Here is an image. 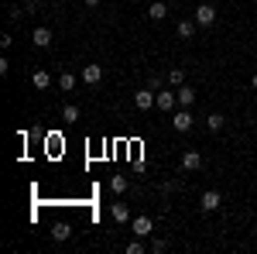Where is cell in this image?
I'll list each match as a JSON object with an SVG mask.
<instances>
[{
  "mask_svg": "<svg viewBox=\"0 0 257 254\" xmlns=\"http://www.w3.org/2000/svg\"><path fill=\"white\" fill-rule=\"evenodd\" d=\"M223 124H226V117H223V114H209V117H206V127H209V134H216Z\"/></svg>",
  "mask_w": 257,
  "mask_h": 254,
  "instance_id": "obj_18",
  "label": "cell"
},
{
  "mask_svg": "<svg viewBox=\"0 0 257 254\" xmlns=\"http://www.w3.org/2000/svg\"><path fill=\"white\" fill-rule=\"evenodd\" d=\"M110 216H113L117 223H127V220H131V210H127L123 203H113V206H110Z\"/></svg>",
  "mask_w": 257,
  "mask_h": 254,
  "instance_id": "obj_14",
  "label": "cell"
},
{
  "mask_svg": "<svg viewBox=\"0 0 257 254\" xmlns=\"http://www.w3.org/2000/svg\"><path fill=\"white\" fill-rule=\"evenodd\" d=\"M127 186H131V182H127V176H113L110 179V189H113V193H127Z\"/></svg>",
  "mask_w": 257,
  "mask_h": 254,
  "instance_id": "obj_19",
  "label": "cell"
},
{
  "mask_svg": "<svg viewBox=\"0 0 257 254\" xmlns=\"http://www.w3.org/2000/svg\"><path fill=\"white\" fill-rule=\"evenodd\" d=\"M155 103H158V93H155L151 86H144V90L134 93V107H138V110H151Z\"/></svg>",
  "mask_w": 257,
  "mask_h": 254,
  "instance_id": "obj_2",
  "label": "cell"
},
{
  "mask_svg": "<svg viewBox=\"0 0 257 254\" xmlns=\"http://www.w3.org/2000/svg\"><path fill=\"white\" fill-rule=\"evenodd\" d=\"M24 14H28V7H7V18L11 21H21Z\"/></svg>",
  "mask_w": 257,
  "mask_h": 254,
  "instance_id": "obj_22",
  "label": "cell"
},
{
  "mask_svg": "<svg viewBox=\"0 0 257 254\" xmlns=\"http://www.w3.org/2000/svg\"><path fill=\"white\" fill-rule=\"evenodd\" d=\"M219 203H223V196L216 189H209V193H202V199H199V210L202 213H213V210H219Z\"/></svg>",
  "mask_w": 257,
  "mask_h": 254,
  "instance_id": "obj_5",
  "label": "cell"
},
{
  "mask_svg": "<svg viewBox=\"0 0 257 254\" xmlns=\"http://www.w3.org/2000/svg\"><path fill=\"white\" fill-rule=\"evenodd\" d=\"M131 234L134 237H151L155 234V220H151V216H134V220H131Z\"/></svg>",
  "mask_w": 257,
  "mask_h": 254,
  "instance_id": "obj_1",
  "label": "cell"
},
{
  "mask_svg": "<svg viewBox=\"0 0 257 254\" xmlns=\"http://www.w3.org/2000/svg\"><path fill=\"white\" fill-rule=\"evenodd\" d=\"M148 18H151V21H165V18H168V7H165V0H155V4L148 7Z\"/></svg>",
  "mask_w": 257,
  "mask_h": 254,
  "instance_id": "obj_13",
  "label": "cell"
},
{
  "mask_svg": "<svg viewBox=\"0 0 257 254\" xmlns=\"http://www.w3.org/2000/svg\"><path fill=\"white\" fill-rule=\"evenodd\" d=\"M148 247H144V237H134L131 244H127V254H144Z\"/></svg>",
  "mask_w": 257,
  "mask_h": 254,
  "instance_id": "obj_20",
  "label": "cell"
},
{
  "mask_svg": "<svg viewBox=\"0 0 257 254\" xmlns=\"http://www.w3.org/2000/svg\"><path fill=\"white\" fill-rule=\"evenodd\" d=\"M196 28H199V24H196V21H189V18H182V21H178V24H175L178 38H185V41H189V38H192V35H196Z\"/></svg>",
  "mask_w": 257,
  "mask_h": 254,
  "instance_id": "obj_10",
  "label": "cell"
},
{
  "mask_svg": "<svg viewBox=\"0 0 257 254\" xmlns=\"http://www.w3.org/2000/svg\"><path fill=\"white\" fill-rule=\"evenodd\" d=\"M62 120H65V124H76V120H79V107H76V103H65V107H62Z\"/></svg>",
  "mask_w": 257,
  "mask_h": 254,
  "instance_id": "obj_16",
  "label": "cell"
},
{
  "mask_svg": "<svg viewBox=\"0 0 257 254\" xmlns=\"http://www.w3.org/2000/svg\"><path fill=\"white\" fill-rule=\"evenodd\" d=\"M199 24V28H209V24H213V21H216V7H213V4H199L196 7V18H192Z\"/></svg>",
  "mask_w": 257,
  "mask_h": 254,
  "instance_id": "obj_3",
  "label": "cell"
},
{
  "mask_svg": "<svg viewBox=\"0 0 257 254\" xmlns=\"http://www.w3.org/2000/svg\"><path fill=\"white\" fill-rule=\"evenodd\" d=\"M11 45H14V38H11V35H0V48H4V52H7Z\"/></svg>",
  "mask_w": 257,
  "mask_h": 254,
  "instance_id": "obj_24",
  "label": "cell"
},
{
  "mask_svg": "<svg viewBox=\"0 0 257 254\" xmlns=\"http://www.w3.org/2000/svg\"><path fill=\"white\" fill-rule=\"evenodd\" d=\"M250 86H254V93H257V72H254V79H250Z\"/></svg>",
  "mask_w": 257,
  "mask_h": 254,
  "instance_id": "obj_27",
  "label": "cell"
},
{
  "mask_svg": "<svg viewBox=\"0 0 257 254\" xmlns=\"http://www.w3.org/2000/svg\"><path fill=\"white\" fill-rule=\"evenodd\" d=\"M31 82H35V90H48V86H52L48 69H35V72H31Z\"/></svg>",
  "mask_w": 257,
  "mask_h": 254,
  "instance_id": "obj_11",
  "label": "cell"
},
{
  "mask_svg": "<svg viewBox=\"0 0 257 254\" xmlns=\"http://www.w3.org/2000/svg\"><path fill=\"white\" fill-rule=\"evenodd\" d=\"M178 165H182V172H199V168H202V155L189 148V151L182 155V161H178Z\"/></svg>",
  "mask_w": 257,
  "mask_h": 254,
  "instance_id": "obj_6",
  "label": "cell"
},
{
  "mask_svg": "<svg viewBox=\"0 0 257 254\" xmlns=\"http://www.w3.org/2000/svg\"><path fill=\"white\" fill-rule=\"evenodd\" d=\"M168 82H172V86H185V72H182V69H172V72H168Z\"/></svg>",
  "mask_w": 257,
  "mask_h": 254,
  "instance_id": "obj_21",
  "label": "cell"
},
{
  "mask_svg": "<svg viewBox=\"0 0 257 254\" xmlns=\"http://www.w3.org/2000/svg\"><path fill=\"white\" fill-rule=\"evenodd\" d=\"M52 237H55V240H69V237H72V227H69L65 220H59V223L52 227Z\"/></svg>",
  "mask_w": 257,
  "mask_h": 254,
  "instance_id": "obj_15",
  "label": "cell"
},
{
  "mask_svg": "<svg viewBox=\"0 0 257 254\" xmlns=\"http://www.w3.org/2000/svg\"><path fill=\"white\" fill-rule=\"evenodd\" d=\"M59 90L62 93H72V90H76V76H72V72H62L59 76Z\"/></svg>",
  "mask_w": 257,
  "mask_h": 254,
  "instance_id": "obj_17",
  "label": "cell"
},
{
  "mask_svg": "<svg viewBox=\"0 0 257 254\" xmlns=\"http://www.w3.org/2000/svg\"><path fill=\"white\" fill-rule=\"evenodd\" d=\"M178 107V97H175V90L168 93V90H158V110H165V114H172Z\"/></svg>",
  "mask_w": 257,
  "mask_h": 254,
  "instance_id": "obj_8",
  "label": "cell"
},
{
  "mask_svg": "<svg viewBox=\"0 0 257 254\" xmlns=\"http://www.w3.org/2000/svg\"><path fill=\"white\" fill-rule=\"evenodd\" d=\"M31 41H35V48H48L52 45V31L48 28H35L31 31Z\"/></svg>",
  "mask_w": 257,
  "mask_h": 254,
  "instance_id": "obj_9",
  "label": "cell"
},
{
  "mask_svg": "<svg viewBox=\"0 0 257 254\" xmlns=\"http://www.w3.org/2000/svg\"><path fill=\"white\" fill-rule=\"evenodd\" d=\"M175 97H178V107H185V110H189V107L196 103V93H192L189 86H178V90H175Z\"/></svg>",
  "mask_w": 257,
  "mask_h": 254,
  "instance_id": "obj_12",
  "label": "cell"
},
{
  "mask_svg": "<svg viewBox=\"0 0 257 254\" xmlns=\"http://www.w3.org/2000/svg\"><path fill=\"white\" fill-rule=\"evenodd\" d=\"M151 251H155V254L168 251V240H165V237H155V240H151Z\"/></svg>",
  "mask_w": 257,
  "mask_h": 254,
  "instance_id": "obj_23",
  "label": "cell"
},
{
  "mask_svg": "<svg viewBox=\"0 0 257 254\" xmlns=\"http://www.w3.org/2000/svg\"><path fill=\"white\" fill-rule=\"evenodd\" d=\"M82 82L86 86H99L103 82V65H82Z\"/></svg>",
  "mask_w": 257,
  "mask_h": 254,
  "instance_id": "obj_7",
  "label": "cell"
},
{
  "mask_svg": "<svg viewBox=\"0 0 257 254\" xmlns=\"http://www.w3.org/2000/svg\"><path fill=\"white\" fill-rule=\"evenodd\" d=\"M24 7H28V11H38V7H41V0H24Z\"/></svg>",
  "mask_w": 257,
  "mask_h": 254,
  "instance_id": "obj_25",
  "label": "cell"
},
{
  "mask_svg": "<svg viewBox=\"0 0 257 254\" xmlns=\"http://www.w3.org/2000/svg\"><path fill=\"white\" fill-rule=\"evenodd\" d=\"M192 124H196V117H192V114H189L185 107H182L178 114H172V127H175L178 134H185V131H192Z\"/></svg>",
  "mask_w": 257,
  "mask_h": 254,
  "instance_id": "obj_4",
  "label": "cell"
},
{
  "mask_svg": "<svg viewBox=\"0 0 257 254\" xmlns=\"http://www.w3.org/2000/svg\"><path fill=\"white\" fill-rule=\"evenodd\" d=\"M96 4H103V0H86V7H96Z\"/></svg>",
  "mask_w": 257,
  "mask_h": 254,
  "instance_id": "obj_26",
  "label": "cell"
}]
</instances>
